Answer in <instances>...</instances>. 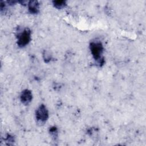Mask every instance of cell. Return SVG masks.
<instances>
[{
	"instance_id": "6da1fadb",
	"label": "cell",
	"mask_w": 146,
	"mask_h": 146,
	"mask_svg": "<svg viewBox=\"0 0 146 146\" xmlns=\"http://www.w3.org/2000/svg\"><path fill=\"white\" fill-rule=\"evenodd\" d=\"M90 49L94 59L98 61L100 66L104 64V59L102 56L103 52V46L99 41H93L90 44Z\"/></svg>"
},
{
	"instance_id": "7a4b0ae2",
	"label": "cell",
	"mask_w": 146,
	"mask_h": 146,
	"mask_svg": "<svg viewBox=\"0 0 146 146\" xmlns=\"http://www.w3.org/2000/svg\"><path fill=\"white\" fill-rule=\"evenodd\" d=\"M31 31L26 28L20 33L17 37V44L20 47H24L27 45L31 40Z\"/></svg>"
},
{
	"instance_id": "3957f363",
	"label": "cell",
	"mask_w": 146,
	"mask_h": 146,
	"mask_svg": "<svg viewBox=\"0 0 146 146\" xmlns=\"http://www.w3.org/2000/svg\"><path fill=\"white\" fill-rule=\"evenodd\" d=\"M35 117L37 121L40 123H45L48 118V111L44 104H41L35 112Z\"/></svg>"
},
{
	"instance_id": "277c9868",
	"label": "cell",
	"mask_w": 146,
	"mask_h": 146,
	"mask_svg": "<svg viewBox=\"0 0 146 146\" xmlns=\"http://www.w3.org/2000/svg\"><path fill=\"white\" fill-rule=\"evenodd\" d=\"M20 99L23 104H29L33 99V94L31 91L28 89L23 90L20 95Z\"/></svg>"
},
{
	"instance_id": "5b68a950",
	"label": "cell",
	"mask_w": 146,
	"mask_h": 146,
	"mask_svg": "<svg viewBox=\"0 0 146 146\" xmlns=\"http://www.w3.org/2000/svg\"><path fill=\"white\" fill-rule=\"evenodd\" d=\"M28 9L30 13L36 14L39 11V4L36 1H31L28 3Z\"/></svg>"
},
{
	"instance_id": "8992f818",
	"label": "cell",
	"mask_w": 146,
	"mask_h": 146,
	"mask_svg": "<svg viewBox=\"0 0 146 146\" xmlns=\"http://www.w3.org/2000/svg\"><path fill=\"white\" fill-rule=\"evenodd\" d=\"M52 3L54 6L58 9L64 8L67 5L65 1H52Z\"/></svg>"
},
{
	"instance_id": "52a82bcc",
	"label": "cell",
	"mask_w": 146,
	"mask_h": 146,
	"mask_svg": "<svg viewBox=\"0 0 146 146\" xmlns=\"http://www.w3.org/2000/svg\"><path fill=\"white\" fill-rule=\"evenodd\" d=\"M49 132H50V133L51 134V135L52 136V137H54L55 139L57 138V137H58V129L56 127H55V126L51 127L49 129Z\"/></svg>"
},
{
	"instance_id": "ba28073f",
	"label": "cell",
	"mask_w": 146,
	"mask_h": 146,
	"mask_svg": "<svg viewBox=\"0 0 146 146\" xmlns=\"http://www.w3.org/2000/svg\"><path fill=\"white\" fill-rule=\"evenodd\" d=\"M43 59L44 60V62H46V63H48L49 62L51 58H52V56H51V55H50V53L48 51H44L43 52Z\"/></svg>"
},
{
	"instance_id": "9c48e42d",
	"label": "cell",
	"mask_w": 146,
	"mask_h": 146,
	"mask_svg": "<svg viewBox=\"0 0 146 146\" xmlns=\"http://www.w3.org/2000/svg\"><path fill=\"white\" fill-rule=\"evenodd\" d=\"M6 140L7 141V142L9 143V145H10L11 142L14 141V137L11 136L10 135H7V137L6 139Z\"/></svg>"
}]
</instances>
